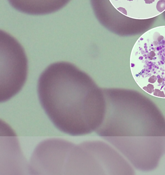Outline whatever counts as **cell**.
<instances>
[{
	"label": "cell",
	"instance_id": "1",
	"mask_svg": "<svg viewBox=\"0 0 165 175\" xmlns=\"http://www.w3.org/2000/svg\"><path fill=\"white\" fill-rule=\"evenodd\" d=\"M37 93L42 107L60 131L75 136L94 130L100 110L97 88L74 64L59 61L49 65L39 79Z\"/></svg>",
	"mask_w": 165,
	"mask_h": 175
},
{
	"label": "cell",
	"instance_id": "2",
	"mask_svg": "<svg viewBox=\"0 0 165 175\" xmlns=\"http://www.w3.org/2000/svg\"><path fill=\"white\" fill-rule=\"evenodd\" d=\"M130 66L142 90L165 99V25L150 29L139 37L132 48Z\"/></svg>",
	"mask_w": 165,
	"mask_h": 175
},
{
	"label": "cell",
	"instance_id": "3",
	"mask_svg": "<svg viewBox=\"0 0 165 175\" xmlns=\"http://www.w3.org/2000/svg\"><path fill=\"white\" fill-rule=\"evenodd\" d=\"M27 75V59L15 38L1 31V102L15 96L22 89Z\"/></svg>",
	"mask_w": 165,
	"mask_h": 175
}]
</instances>
